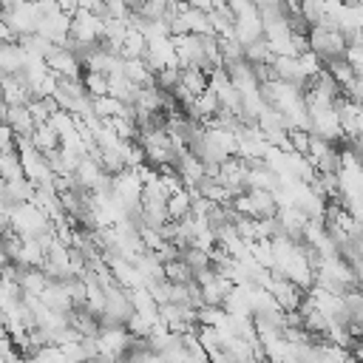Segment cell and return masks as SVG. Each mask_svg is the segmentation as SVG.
Returning a JSON list of instances; mask_svg holds the SVG:
<instances>
[{"label": "cell", "mask_w": 363, "mask_h": 363, "mask_svg": "<svg viewBox=\"0 0 363 363\" xmlns=\"http://www.w3.org/2000/svg\"><path fill=\"white\" fill-rule=\"evenodd\" d=\"M346 48L349 43L343 40L340 31H329V28H312L309 31V51L320 57V62H335V60H343L346 57Z\"/></svg>", "instance_id": "6da1fadb"}, {"label": "cell", "mask_w": 363, "mask_h": 363, "mask_svg": "<svg viewBox=\"0 0 363 363\" xmlns=\"http://www.w3.org/2000/svg\"><path fill=\"white\" fill-rule=\"evenodd\" d=\"M182 88L190 94V96H199L210 88V77L199 68H182Z\"/></svg>", "instance_id": "7a4b0ae2"}, {"label": "cell", "mask_w": 363, "mask_h": 363, "mask_svg": "<svg viewBox=\"0 0 363 363\" xmlns=\"http://www.w3.org/2000/svg\"><path fill=\"white\" fill-rule=\"evenodd\" d=\"M323 68H326V71L335 77V82L343 88V94H346V88L354 82V77H357V74H354V68H352L346 60H335V62H326Z\"/></svg>", "instance_id": "3957f363"}, {"label": "cell", "mask_w": 363, "mask_h": 363, "mask_svg": "<svg viewBox=\"0 0 363 363\" xmlns=\"http://www.w3.org/2000/svg\"><path fill=\"white\" fill-rule=\"evenodd\" d=\"M309 142H312V133L309 130H289V147L295 156H309Z\"/></svg>", "instance_id": "277c9868"}, {"label": "cell", "mask_w": 363, "mask_h": 363, "mask_svg": "<svg viewBox=\"0 0 363 363\" xmlns=\"http://www.w3.org/2000/svg\"><path fill=\"white\" fill-rule=\"evenodd\" d=\"M343 60H346V62L354 68V74H357V77H363V43H357V45H349Z\"/></svg>", "instance_id": "5b68a950"}, {"label": "cell", "mask_w": 363, "mask_h": 363, "mask_svg": "<svg viewBox=\"0 0 363 363\" xmlns=\"http://www.w3.org/2000/svg\"><path fill=\"white\" fill-rule=\"evenodd\" d=\"M346 363H360V360H357V357H352V354H349V360H346Z\"/></svg>", "instance_id": "8992f818"}]
</instances>
